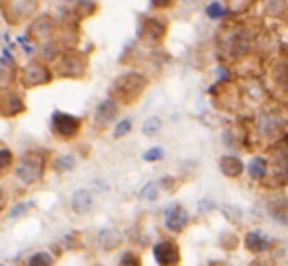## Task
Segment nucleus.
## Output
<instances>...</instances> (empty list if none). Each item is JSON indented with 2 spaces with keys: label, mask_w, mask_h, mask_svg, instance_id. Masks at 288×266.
<instances>
[{
  "label": "nucleus",
  "mask_w": 288,
  "mask_h": 266,
  "mask_svg": "<svg viewBox=\"0 0 288 266\" xmlns=\"http://www.w3.org/2000/svg\"><path fill=\"white\" fill-rule=\"evenodd\" d=\"M155 258L161 266H177L179 264V247L171 241H163L155 245Z\"/></svg>",
  "instance_id": "nucleus-1"
},
{
  "label": "nucleus",
  "mask_w": 288,
  "mask_h": 266,
  "mask_svg": "<svg viewBox=\"0 0 288 266\" xmlns=\"http://www.w3.org/2000/svg\"><path fill=\"white\" fill-rule=\"evenodd\" d=\"M165 223H167V229H171V231H181L188 223V213L179 206L169 207L165 213Z\"/></svg>",
  "instance_id": "nucleus-2"
},
{
  "label": "nucleus",
  "mask_w": 288,
  "mask_h": 266,
  "mask_svg": "<svg viewBox=\"0 0 288 266\" xmlns=\"http://www.w3.org/2000/svg\"><path fill=\"white\" fill-rule=\"evenodd\" d=\"M245 245L251 252H263L271 247V241L265 235H261L259 231H251L245 239Z\"/></svg>",
  "instance_id": "nucleus-3"
},
{
  "label": "nucleus",
  "mask_w": 288,
  "mask_h": 266,
  "mask_svg": "<svg viewBox=\"0 0 288 266\" xmlns=\"http://www.w3.org/2000/svg\"><path fill=\"white\" fill-rule=\"evenodd\" d=\"M222 170H224V174H228L229 178L237 176L239 172H241L243 164L239 159H233V157H226V159H222Z\"/></svg>",
  "instance_id": "nucleus-4"
},
{
  "label": "nucleus",
  "mask_w": 288,
  "mask_h": 266,
  "mask_svg": "<svg viewBox=\"0 0 288 266\" xmlns=\"http://www.w3.org/2000/svg\"><path fill=\"white\" fill-rule=\"evenodd\" d=\"M249 174L253 178H263L265 176V172H267V161L265 159H261V157H257V159H253L251 163H249Z\"/></svg>",
  "instance_id": "nucleus-5"
},
{
  "label": "nucleus",
  "mask_w": 288,
  "mask_h": 266,
  "mask_svg": "<svg viewBox=\"0 0 288 266\" xmlns=\"http://www.w3.org/2000/svg\"><path fill=\"white\" fill-rule=\"evenodd\" d=\"M224 6L222 4H218V2H212L208 8H206V14L210 16V18H214V20H218V18H222L224 16Z\"/></svg>",
  "instance_id": "nucleus-6"
},
{
  "label": "nucleus",
  "mask_w": 288,
  "mask_h": 266,
  "mask_svg": "<svg viewBox=\"0 0 288 266\" xmlns=\"http://www.w3.org/2000/svg\"><path fill=\"white\" fill-rule=\"evenodd\" d=\"M159 125H161V121H159L157 118H151L145 125H143V131L147 133V135H153V133H157Z\"/></svg>",
  "instance_id": "nucleus-7"
},
{
  "label": "nucleus",
  "mask_w": 288,
  "mask_h": 266,
  "mask_svg": "<svg viewBox=\"0 0 288 266\" xmlns=\"http://www.w3.org/2000/svg\"><path fill=\"white\" fill-rule=\"evenodd\" d=\"M157 157H161V149H151V151L145 153V159H147V161H155Z\"/></svg>",
  "instance_id": "nucleus-8"
},
{
  "label": "nucleus",
  "mask_w": 288,
  "mask_h": 266,
  "mask_svg": "<svg viewBox=\"0 0 288 266\" xmlns=\"http://www.w3.org/2000/svg\"><path fill=\"white\" fill-rule=\"evenodd\" d=\"M153 6H161V8H165V6H169L173 0H151Z\"/></svg>",
  "instance_id": "nucleus-9"
}]
</instances>
